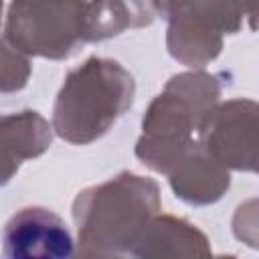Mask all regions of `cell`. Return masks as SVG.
Segmentation results:
<instances>
[{
  "mask_svg": "<svg viewBox=\"0 0 259 259\" xmlns=\"http://www.w3.org/2000/svg\"><path fill=\"white\" fill-rule=\"evenodd\" d=\"M170 186L176 198L188 204H208L223 196L229 188V170L217 162L200 142L180 158V162L168 172Z\"/></svg>",
  "mask_w": 259,
  "mask_h": 259,
  "instance_id": "obj_9",
  "label": "cell"
},
{
  "mask_svg": "<svg viewBox=\"0 0 259 259\" xmlns=\"http://www.w3.org/2000/svg\"><path fill=\"white\" fill-rule=\"evenodd\" d=\"M83 0H12L6 20V38L24 55L65 59L85 36Z\"/></svg>",
  "mask_w": 259,
  "mask_h": 259,
  "instance_id": "obj_4",
  "label": "cell"
},
{
  "mask_svg": "<svg viewBox=\"0 0 259 259\" xmlns=\"http://www.w3.org/2000/svg\"><path fill=\"white\" fill-rule=\"evenodd\" d=\"M0 14H2V0H0Z\"/></svg>",
  "mask_w": 259,
  "mask_h": 259,
  "instance_id": "obj_12",
  "label": "cell"
},
{
  "mask_svg": "<svg viewBox=\"0 0 259 259\" xmlns=\"http://www.w3.org/2000/svg\"><path fill=\"white\" fill-rule=\"evenodd\" d=\"M51 146V125L36 111L0 115V186L24 160L40 156Z\"/></svg>",
  "mask_w": 259,
  "mask_h": 259,
  "instance_id": "obj_8",
  "label": "cell"
},
{
  "mask_svg": "<svg viewBox=\"0 0 259 259\" xmlns=\"http://www.w3.org/2000/svg\"><path fill=\"white\" fill-rule=\"evenodd\" d=\"M134 101V77L113 59L91 57L73 69L57 95L55 132L71 144L101 138Z\"/></svg>",
  "mask_w": 259,
  "mask_h": 259,
  "instance_id": "obj_2",
  "label": "cell"
},
{
  "mask_svg": "<svg viewBox=\"0 0 259 259\" xmlns=\"http://www.w3.org/2000/svg\"><path fill=\"white\" fill-rule=\"evenodd\" d=\"M2 253L10 259H67L75 253V241L59 214L45 206H26L4 225Z\"/></svg>",
  "mask_w": 259,
  "mask_h": 259,
  "instance_id": "obj_7",
  "label": "cell"
},
{
  "mask_svg": "<svg viewBox=\"0 0 259 259\" xmlns=\"http://www.w3.org/2000/svg\"><path fill=\"white\" fill-rule=\"evenodd\" d=\"M210 255L208 239L184 219L152 217L138 237L132 257H190Z\"/></svg>",
  "mask_w": 259,
  "mask_h": 259,
  "instance_id": "obj_10",
  "label": "cell"
},
{
  "mask_svg": "<svg viewBox=\"0 0 259 259\" xmlns=\"http://www.w3.org/2000/svg\"><path fill=\"white\" fill-rule=\"evenodd\" d=\"M255 117L257 105L235 99L212 107L200 127V146L225 168L255 170Z\"/></svg>",
  "mask_w": 259,
  "mask_h": 259,
  "instance_id": "obj_6",
  "label": "cell"
},
{
  "mask_svg": "<svg viewBox=\"0 0 259 259\" xmlns=\"http://www.w3.org/2000/svg\"><path fill=\"white\" fill-rule=\"evenodd\" d=\"M158 210V184L132 172L79 192L73 202L79 255L132 257L138 237Z\"/></svg>",
  "mask_w": 259,
  "mask_h": 259,
  "instance_id": "obj_1",
  "label": "cell"
},
{
  "mask_svg": "<svg viewBox=\"0 0 259 259\" xmlns=\"http://www.w3.org/2000/svg\"><path fill=\"white\" fill-rule=\"evenodd\" d=\"M255 0H170L168 51L174 59L200 67L221 49L223 32L241 28L245 16L253 18Z\"/></svg>",
  "mask_w": 259,
  "mask_h": 259,
  "instance_id": "obj_5",
  "label": "cell"
},
{
  "mask_svg": "<svg viewBox=\"0 0 259 259\" xmlns=\"http://www.w3.org/2000/svg\"><path fill=\"white\" fill-rule=\"evenodd\" d=\"M221 95L217 75L182 73L170 79L142 123V138L136 156L156 172L168 174L194 146L192 132H198L204 115Z\"/></svg>",
  "mask_w": 259,
  "mask_h": 259,
  "instance_id": "obj_3",
  "label": "cell"
},
{
  "mask_svg": "<svg viewBox=\"0 0 259 259\" xmlns=\"http://www.w3.org/2000/svg\"><path fill=\"white\" fill-rule=\"evenodd\" d=\"M30 65L24 53L6 40H0V91H18L26 85Z\"/></svg>",
  "mask_w": 259,
  "mask_h": 259,
  "instance_id": "obj_11",
  "label": "cell"
}]
</instances>
